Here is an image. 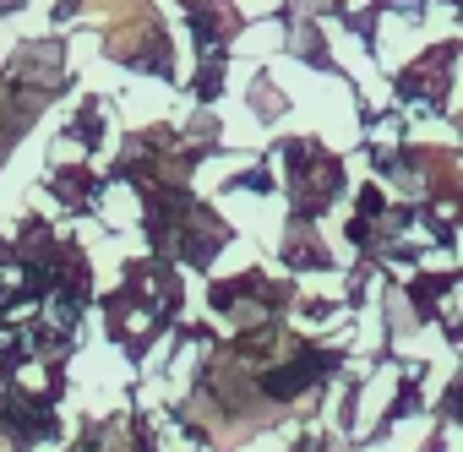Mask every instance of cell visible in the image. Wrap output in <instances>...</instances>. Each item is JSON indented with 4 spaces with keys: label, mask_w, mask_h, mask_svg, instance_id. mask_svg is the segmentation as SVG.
<instances>
[{
    "label": "cell",
    "mask_w": 463,
    "mask_h": 452,
    "mask_svg": "<svg viewBox=\"0 0 463 452\" xmlns=\"http://www.w3.org/2000/svg\"><path fill=\"white\" fill-rule=\"evenodd\" d=\"M82 12H115V17H126V23H137V17H147V6L142 0H77Z\"/></svg>",
    "instance_id": "6da1fadb"
},
{
    "label": "cell",
    "mask_w": 463,
    "mask_h": 452,
    "mask_svg": "<svg viewBox=\"0 0 463 452\" xmlns=\"http://www.w3.org/2000/svg\"><path fill=\"white\" fill-rule=\"evenodd\" d=\"M0 452H6V447H0Z\"/></svg>",
    "instance_id": "7a4b0ae2"
}]
</instances>
